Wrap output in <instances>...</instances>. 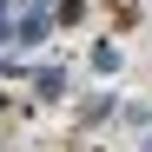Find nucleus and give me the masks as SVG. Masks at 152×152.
<instances>
[{
    "label": "nucleus",
    "instance_id": "nucleus-1",
    "mask_svg": "<svg viewBox=\"0 0 152 152\" xmlns=\"http://www.w3.org/2000/svg\"><path fill=\"white\" fill-rule=\"evenodd\" d=\"M46 27H53V13H46V7H33V13H27V20L13 27V40H27V46H40V40H46Z\"/></svg>",
    "mask_w": 152,
    "mask_h": 152
},
{
    "label": "nucleus",
    "instance_id": "nucleus-3",
    "mask_svg": "<svg viewBox=\"0 0 152 152\" xmlns=\"http://www.w3.org/2000/svg\"><path fill=\"white\" fill-rule=\"evenodd\" d=\"M93 66H99V73H113V66H119V46H113V40H106V46H93Z\"/></svg>",
    "mask_w": 152,
    "mask_h": 152
},
{
    "label": "nucleus",
    "instance_id": "nucleus-5",
    "mask_svg": "<svg viewBox=\"0 0 152 152\" xmlns=\"http://www.w3.org/2000/svg\"><path fill=\"white\" fill-rule=\"evenodd\" d=\"M145 152H152V145H145Z\"/></svg>",
    "mask_w": 152,
    "mask_h": 152
},
{
    "label": "nucleus",
    "instance_id": "nucleus-4",
    "mask_svg": "<svg viewBox=\"0 0 152 152\" xmlns=\"http://www.w3.org/2000/svg\"><path fill=\"white\" fill-rule=\"evenodd\" d=\"M7 20H13V0H0V40H7Z\"/></svg>",
    "mask_w": 152,
    "mask_h": 152
},
{
    "label": "nucleus",
    "instance_id": "nucleus-2",
    "mask_svg": "<svg viewBox=\"0 0 152 152\" xmlns=\"http://www.w3.org/2000/svg\"><path fill=\"white\" fill-rule=\"evenodd\" d=\"M33 86H40V99H60V93H66V73H60V66H40Z\"/></svg>",
    "mask_w": 152,
    "mask_h": 152
}]
</instances>
